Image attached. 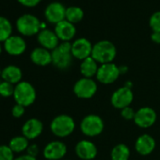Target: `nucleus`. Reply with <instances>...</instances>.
I'll use <instances>...</instances> for the list:
<instances>
[{"label":"nucleus","instance_id":"f257e3e1","mask_svg":"<svg viewBox=\"0 0 160 160\" xmlns=\"http://www.w3.org/2000/svg\"><path fill=\"white\" fill-rule=\"evenodd\" d=\"M116 55L117 49L111 41L103 39L93 44L91 57L95 59L100 65L112 63Z\"/></svg>","mask_w":160,"mask_h":160},{"label":"nucleus","instance_id":"f03ea898","mask_svg":"<svg viewBox=\"0 0 160 160\" xmlns=\"http://www.w3.org/2000/svg\"><path fill=\"white\" fill-rule=\"evenodd\" d=\"M52 64L60 70L69 68L74 60L72 53V44L70 42H61L52 52Z\"/></svg>","mask_w":160,"mask_h":160},{"label":"nucleus","instance_id":"7ed1b4c3","mask_svg":"<svg viewBox=\"0 0 160 160\" xmlns=\"http://www.w3.org/2000/svg\"><path fill=\"white\" fill-rule=\"evenodd\" d=\"M16 29L24 37L38 35L41 30V22L39 18L30 13H25L16 20Z\"/></svg>","mask_w":160,"mask_h":160},{"label":"nucleus","instance_id":"20e7f679","mask_svg":"<svg viewBox=\"0 0 160 160\" xmlns=\"http://www.w3.org/2000/svg\"><path fill=\"white\" fill-rule=\"evenodd\" d=\"M74 129L75 122L74 118L68 114L57 115L50 123V130L58 138H66L70 136Z\"/></svg>","mask_w":160,"mask_h":160},{"label":"nucleus","instance_id":"39448f33","mask_svg":"<svg viewBox=\"0 0 160 160\" xmlns=\"http://www.w3.org/2000/svg\"><path fill=\"white\" fill-rule=\"evenodd\" d=\"M37 98V93L35 87L28 82L22 81L19 83L15 84L13 98L17 104H20L24 107L31 106Z\"/></svg>","mask_w":160,"mask_h":160},{"label":"nucleus","instance_id":"423d86ee","mask_svg":"<svg viewBox=\"0 0 160 160\" xmlns=\"http://www.w3.org/2000/svg\"><path fill=\"white\" fill-rule=\"evenodd\" d=\"M80 130L87 137L99 136L105 128L104 120L97 114H88L80 122Z\"/></svg>","mask_w":160,"mask_h":160},{"label":"nucleus","instance_id":"0eeeda50","mask_svg":"<svg viewBox=\"0 0 160 160\" xmlns=\"http://www.w3.org/2000/svg\"><path fill=\"white\" fill-rule=\"evenodd\" d=\"M98 85L92 78H85L77 80L73 87L74 94L82 99H89L95 96L97 93Z\"/></svg>","mask_w":160,"mask_h":160},{"label":"nucleus","instance_id":"6e6552de","mask_svg":"<svg viewBox=\"0 0 160 160\" xmlns=\"http://www.w3.org/2000/svg\"><path fill=\"white\" fill-rule=\"evenodd\" d=\"M120 75V68L112 62L100 65L95 78L102 84H111L118 80Z\"/></svg>","mask_w":160,"mask_h":160},{"label":"nucleus","instance_id":"1a4fd4ad","mask_svg":"<svg viewBox=\"0 0 160 160\" xmlns=\"http://www.w3.org/2000/svg\"><path fill=\"white\" fill-rule=\"evenodd\" d=\"M133 99L134 94L132 92V89L127 86H123L113 92L110 98V102L114 108L122 110L125 107L130 106L133 102Z\"/></svg>","mask_w":160,"mask_h":160},{"label":"nucleus","instance_id":"9d476101","mask_svg":"<svg viewBox=\"0 0 160 160\" xmlns=\"http://www.w3.org/2000/svg\"><path fill=\"white\" fill-rule=\"evenodd\" d=\"M157 115L154 109L150 107L140 108L135 114L134 123L141 128H149L157 122Z\"/></svg>","mask_w":160,"mask_h":160},{"label":"nucleus","instance_id":"9b49d317","mask_svg":"<svg viewBox=\"0 0 160 160\" xmlns=\"http://www.w3.org/2000/svg\"><path fill=\"white\" fill-rule=\"evenodd\" d=\"M67 154V146L61 141L48 142L42 151L44 158L47 160H62Z\"/></svg>","mask_w":160,"mask_h":160},{"label":"nucleus","instance_id":"f8f14e48","mask_svg":"<svg viewBox=\"0 0 160 160\" xmlns=\"http://www.w3.org/2000/svg\"><path fill=\"white\" fill-rule=\"evenodd\" d=\"M66 8H65L60 2H52L46 6L44 9V17L48 22L56 25L65 20Z\"/></svg>","mask_w":160,"mask_h":160},{"label":"nucleus","instance_id":"ddd939ff","mask_svg":"<svg viewBox=\"0 0 160 160\" xmlns=\"http://www.w3.org/2000/svg\"><path fill=\"white\" fill-rule=\"evenodd\" d=\"M71 44H72V53L74 58L82 61L91 56L93 45L88 38H78Z\"/></svg>","mask_w":160,"mask_h":160},{"label":"nucleus","instance_id":"4468645a","mask_svg":"<svg viewBox=\"0 0 160 160\" xmlns=\"http://www.w3.org/2000/svg\"><path fill=\"white\" fill-rule=\"evenodd\" d=\"M5 52L11 56H19L26 50V42L21 36H10L5 42H3Z\"/></svg>","mask_w":160,"mask_h":160},{"label":"nucleus","instance_id":"2eb2a0df","mask_svg":"<svg viewBox=\"0 0 160 160\" xmlns=\"http://www.w3.org/2000/svg\"><path fill=\"white\" fill-rule=\"evenodd\" d=\"M75 155L78 158L82 160H93L98 154L96 145L89 140L79 141L74 148Z\"/></svg>","mask_w":160,"mask_h":160},{"label":"nucleus","instance_id":"dca6fc26","mask_svg":"<svg viewBox=\"0 0 160 160\" xmlns=\"http://www.w3.org/2000/svg\"><path fill=\"white\" fill-rule=\"evenodd\" d=\"M54 31L61 42H70L76 35L75 24L68 22L67 20H63L62 22L57 23Z\"/></svg>","mask_w":160,"mask_h":160},{"label":"nucleus","instance_id":"f3484780","mask_svg":"<svg viewBox=\"0 0 160 160\" xmlns=\"http://www.w3.org/2000/svg\"><path fill=\"white\" fill-rule=\"evenodd\" d=\"M43 131V124L37 118H30L26 120L22 127V135L27 140L32 141L41 136Z\"/></svg>","mask_w":160,"mask_h":160},{"label":"nucleus","instance_id":"a211bd4d","mask_svg":"<svg viewBox=\"0 0 160 160\" xmlns=\"http://www.w3.org/2000/svg\"><path fill=\"white\" fill-rule=\"evenodd\" d=\"M37 40L39 44L41 45V47L45 48L51 52L58 46L59 41H60L58 36L56 35L55 31L51 29H47V28L41 29L38 33Z\"/></svg>","mask_w":160,"mask_h":160},{"label":"nucleus","instance_id":"6ab92c4d","mask_svg":"<svg viewBox=\"0 0 160 160\" xmlns=\"http://www.w3.org/2000/svg\"><path fill=\"white\" fill-rule=\"evenodd\" d=\"M156 140L151 135L142 134L137 139L135 142V149L139 155L146 157L154 152V150L156 149Z\"/></svg>","mask_w":160,"mask_h":160},{"label":"nucleus","instance_id":"aec40b11","mask_svg":"<svg viewBox=\"0 0 160 160\" xmlns=\"http://www.w3.org/2000/svg\"><path fill=\"white\" fill-rule=\"evenodd\" d=\"M30 60L36 66L46 67L52 64V52L42 47L35 48L30 53Z\"/></svg>","mask_w":160,"mask_h":160},{"label":"nucleus","instance_id":"412c9836","mask_svg":"<svg viewBox=\"0 0 160 160\" xmlns=\"http://www.w3.org/2000/svg\"><path fill=\"white\" fill-rule=\"evenodd\" d=\"M1 78L3 81L10 82L15 85L19 83L20 82H22L23 72L19 67L15 65H8L2 69Z\"/></svg>","mask_w":160,"mask_h":160},{"label":"nucleus","instance_id":"4be33fe9","mask_svg":"<svg viewBox=\"0 0 160 160\" xmlns=\"http://www.w3.org/2000/svg\"><path fill=\"white\" fill-rule=\"evenodd\" d=\"M100 64L91 56L81 61L80 73L85 78H93L96 76Z\"/></svg>","mask_w":160,"mask_h":160},{"label":"nucleus","instance_id":"5701e85b","mask_svg":"<svg viewBox=\"0 0 160 160\" xmlns=\"http://www.w3.org/2000/svg\"><path fill=\"white\" fill-rule=\"evenodd\" d=\"M9 148L12 150V152L15 154H19L22 152H25L27 150L28 146H29V140H27L25 136L21 135V136H15L13 137L8 144Z\"/></svg>","mask_w":160,"mask_h":160},{"label":"nucleus","instance_id":"b1692460","mask_svg":"<svg viewBox=\"0 0 160 160\" xmlns=\"http://www.w3.org/2000/svg\"><path fill=\"white\" fill-rule=\"evenodd\" d=\"M130 149L124 143H119L115 145L110 152L111 160H129Z\"/></svg>","mask_w":160,"mask_h":160},{"label":"nucleus","instance_id":"393cba45","mask_svg":"<svg viewBox=\"0 0 160 160\" xmlns=\"http://www.w3.org/2000/svg\"><path fill=\"white\" fill-rule=\"evenodd\" d=\"M84 18V10L77 6H71L66 8V15L65 20L68 22L76 24L80 22Z\"/></svg>","mask_w":160,"mask_h":160},{"label":"nucleus","instance_id":"a878e982","mask_svg":"<svg viewBox=\"0 0 160 160\" xmlns=\"http://www.w3.org/2000/svg\"><path fill=\"white\" fill-rule=\"evenodd\" d=\"M12 36V24L8 19L0 16V42H5Z\"/></svg>","mask_w":160,"mask_h":160},{"label":"nucleus","instance_id":"bb28decb","mask_svg":"<svg viewBox=\"0 0 160 160\" xmlns=\"http://www.w3.org/2000/svg\"><path fill=\"white\" fill-rule=\"evenodd\" d=\"M14 87L15 85L2 81L0 82V96L3 98H9V97H13V93H14Z\"/></svg>","mask_w":160,"mask_h":160},{"label":"nucleus","instance_id":"cd10ccee","mask_svg":"<svg viewBox=\"0 0 160 160\" xmlns=\"http://www.w3.org/2000/svg\"><path fill=\"white\" fill-rule=\"evenodd\" d=\"M149 25L153 32H160V10L152 14L149 19Z\"/></svg>","mask_w":160,"mask_h":160},{"label":"nucleus","instance_id":"c85d7f7f","mask_svg":"<svg viewBox=\"0 0 160 160\" xmlns=\"http://www.w3.org/2000/svg\"><path fill=\"white\" fill-rule=\"evenodd\" d=\"M14 153L8 145H0V160H14Z\"/></svg>","mask_w":160,"mask_h":160},{"label":"nucleus","instance_id":"c756f323","mask_svg":"<svg viewBox=\"0 0 160 160\" xmlns=\"http://www.w3.org/2000/svg\"><path fill=\"white\" fill-rule=\"evenodd\" d=\"M135 114H136V111L130 106L125 107L121 110V115L125 120H134Z\"/></svg>","mask_w":160,"mask_h":160},{"label":"nucleus","instance_id":"7c9ffc66","mask_svg":"<svg viewBox=\"0 0 160 160\" xmlns=\"http://www.w3.org/2000/svg\"><path fill=\"white\" fill-rule=\"evenodd\" d=\"M25 107L17 103L11 109V114L14 118H21L25 114Z\"/></svg>","mask_w":160,"mask_h":160},{"label":"nucleus","instance_id":"2f4dec72","mask_svg":"<svg viewBox=\"0 0 160 160\" xmlns=\"http://www.w3.org/2000/svg\"><path fill=\"white\" fill-rule=\"evenodd\" d=\"M42 0H17V2L26 8H34L38 6Z\"/></svg>","mask_w":160,"mask_h":160},{"label":"nucleus","instance_id":"473e14b6","mask_svg":"<svg viewBox=\"0 0 160 160\" xmlns=\"http://www.w3.org/2000/svg\"><path fill=\"white\" fill-rule=\"evenodd\" d=\"M26 152H27V153H26L27 155L36 158V157L38 156L39 152H40V149H39V147H38L37 144H29V146H28Z\"/></svg>","mask_w":160,"mask_h":160},{"label":"nucleus","instance_id":"72a5a7b5","mask_svg":"<svg viewBox=\"0 0 160 160\" xmlns=\"http://www.w3.org/2000/svg\"><path fill=\"white\" fill-rule=\"evenodd\" d=\"M151 39L153 42L160 44V32H153L151 35Z\"/></svg>","mask_w":160,"mask_h":160},{"label":"nucleus","instance_id":"f704fd0d","mask_svg":"<svg viewBox=\"0 0 160 160\" xmlns=\"http://www.w3.org/2000/svg\"><path fill=\"white\" fill-rule=\"evenodd\" d=\"M14 160H37V158L35 157H32V156H29V155L25 154V155H22L20 157L15 158Z\"/></svg>","mask_w":160,"mask_h":160},{"label":"nucleus","instance_id":"c9c22d12","mask_svg":"<svg viewBox=\"0 0 160 160\" xmlns=\"http://www.w3.org/2000/svg\"><path fill=\"white\" fill-rule=\"evenodd\" d=\"M2 50H3V47H2V44H1V42H0V55H1V53H2Z\"/></svg>","mask_w":160,"mask_h":160},{"label":"nucleus","instance_id":"e433bc0d","mask_svg":"<svg viewBox=\"0 0 160 160\" xmlns=\"http://www.w3.org/2000/svg\"><path fill=\"white\" fill-rule=\"evenodd\" d=\"M1 71H2V69L0 68V78H1Z\"/></svg>","mask_w":160,"mask_h":160},{"label":"nucleus","instance_id":"4c0bfd02","mask_svg":"<svg viewBox=\"0 0 160 160\" xmlns=\"http://www.w3.org/2000/svg\"><path fill=\"white\" fill-rule=\"evenodd\" d=\"M62 160H70V159H62Z\"/></svg>","mask_w":160,"mask_h":160}]
</instances>
